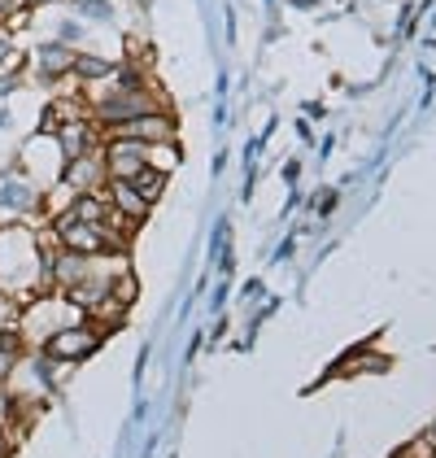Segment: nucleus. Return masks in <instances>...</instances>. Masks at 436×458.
Listing matches in <instances>:
<instances>
[{
  "label": "nucleus",
  "instance_id": "1",
  "mask_svg": "<svg viewBox=\"0 0 436 458\" xmlns=\"http://www.w3.org/2000/svg\"><path fill=\"white\" fill-rule=\"evenodd\" d=\"M39 210H44V192L22 175V166L0 171V227L22 223V218H31V214H39Z\"/></svg>",
  "mask_w": 436,
  "mask_h": 458
},
{
  "label": "nucleus",
  "instance_id": "2",
  "mask_svg": "<svg viewBox=\"0 0 436 458\" xmlns=\"http://www.w3.org/2000/svg\"><path fill=\"white\" fill-rule=\"evenodd\" d=\"M101 157H105L109 179H136L148 166V144L127 140V136H109V140L101 144Z\"/></svg>",
  "mask_w": 436,
  "mask_h": 458
},
{
  "label": "nucleus",
  "instance_id": "3",
  "mask_svg": "<svg viewBox=\"0 0 436 458\" xmlns=\"http://www.w3.org/2000/svg\"><path fill=\"white\" fill-rule=\"evenodd\" d=\"M96 345H101V332L88 327V323H79V327H57V332L44 336V353L57 358V362H79V358H88Z\"/></svg>",
  "mask_w": 436,
  "mask_h": 458
},
{
  "label": "nucleus",
  "instance_id": "4",
  "mask_svg": "<svg viewBox=\"0 0 436 458\" xmlns=\"http://www.w3.org/2000/svg\"><path fill=\"white\" fill-rule=\"evenodd\" d=\"M109 136H127V140H140V144H166L175 140V118L166 109H148V114H136V118L109 127Z\"/></svg>",
  "mask_w": 436,
  "mask_h": 458
},
{
  "label": "nucleus",
  "instance_id": "5",
  "mask_svg": "<svg viewBox=\"0 0 436 458\" xmlns=\"http://www.w3.org/2000/svg\"><path fill=\"white\" fill-rule=\"evenodd\" d=\"M105 157H101V148H92V153H83V157H71V162H62V183L71 188V192H101L105 188Z\"/></svg>",
  "mask_w": 436,
  "mask_h": 458
},
{
  "label": "nucleus",
  "instance_id": "6",
  "mask_svg": "<svg viewBox=\"0 0 436 458\" xmlns=\"http://www.w3.org/2000/svg\"><path fill=\"white\" fill-rule=\"evenodd\" d=\"M74 66V48L71 44H62V39H53V44H39L36 48V74L44 83H57V79H66Z\"/></svg>",
  "mask_w": 436,
  "mask_h": 458
},
{
  "label": "nucleus",
  "instance_id": "7",
  "mask_svg": "<svg viewBox=\"0 0 436 458\" xmlns=\"http://www.w3.org/2000/svg\"><path fill=\"white\" fill-rule=\"evenodd\" d=\"M74 79H83V83H101L113 74V62L101 57V53H74V66H71Z\"/></svg>",
  "mask_w": 436,
  "mask_h": 458
},
{
  "label": "nucleus",
  "instance_id": "8",
  "mask_svg": "<svg viewBox=\"0 0 436 458\" xmlns=\"http://www.w3.org/2000/svg\"><path fill=\"white\" fill-rule=\"evenodd\" d=\"M131 183H136V192H140L148 206H153V201L162 197V188H166V171H157V166H145V171L131 179Z\"/></svg>",
  "mask_w": 436,
  "mask_h": 458
}]
</instances>
